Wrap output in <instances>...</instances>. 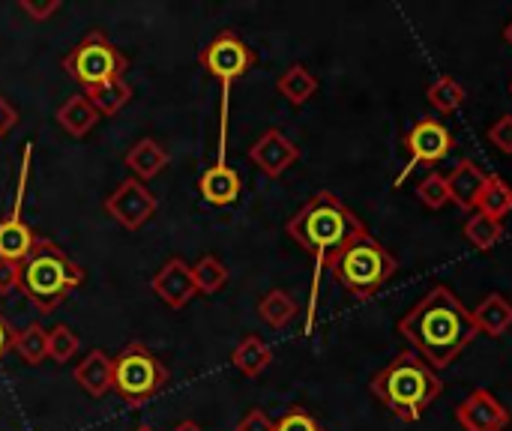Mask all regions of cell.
<instances>
[{
  "label": "cell",
  "instance_id": "2e32d148",
  "mask_svg": "<svg viewBox=\"0 0 512 431\" xmlns=\"http://www.w3.org/2000/svg\"><path fill=\"white\" fill-rule=\"evenodd\" d=\"M75 381L90 399H102L114 387V357H108L102 348H93L78 366H75Z\"/></svg>",
  "mask_w": 512,
  "mask_h": 431
},
{
  "label": "cell",
  "instance_id": "74e56055",
  "mask_svg": "<svg viewBox=\"0 0 512 431\" xmlns=\"http://www.w3.org/2000/svg\"><path fill=\"white\" fill-rule=\"evenodd\" d=\"M15 333H18V330H15V327L0 315V363H3V357L12 351V345H15Z\"/></svg>",
  "mask_w": 512,
  "mask_h": 431
},
{
  "label": "cell",
  "instance_id": "6da1fadb",
  "mask_svg": "<svg viewBox=\"0 0 512 431\" xmlns=\"http://www.w3.org/2000/svg\"><path fill=\"white\" fill-rule=\"evenodd\" d=\"M399 336H405L411 351H417L435 372H441L450 369L480 333L471 309L456 291L450 285H432L429 294L402 315Z\"/></svg>",
  "mask_w": 512,
  "mask_h": 431
},
{
  "label": "cell",
  "instance_id": "5bb4252c",
  "mask_svg": "<svg viewBox=\"0 0 512 431\" xmlns=\"http://www.w3.org/2000/svg\"><path fill=\"white\" fill-rule=\"evenodd\" d=\"M456 423L465 431H504L510 426V411L495 393L480 387L456 408Z\"/></svg>",
  "mask_w": 512,
  "mask_h": 431
},
{
  "label": "cell",
  "instance_id": "e0dca14e",
  "mask_svg": "<svg viewBox=\"0 0 512 431\" xmlns=\"http://www.w3.org/2000/svg\"><path fill=\"white\" fill-rule=\"evenodd\" d=\"M198 192L204 195V201H207V204L228 207V204H234V201L240 198V192H243V180H240V174H237L231 165H225V162L219 159L213 168H207V171L201 174V180H198Z\"/></svg>",
  "mask_w": 512,
  "mask_h": 431
},
{
  "label": "cell",
  "instance_id": "4dcf8cb0",
  "mask_svg": "<svg viewBox=\"0 0 512 431\" xmlns=\"http://www.w3.org/2000/svg\"><path fill=\"white\" fill-rule=\"evenodd\" d=\"M417 198L420 204H426L429 210H441L450 204V186H447V177L441 171H429L420 186H417Z\"/></svg>",
  "mask_w": 512,
  "mask_h": 431
},
{
  "label": "cell",
  "instance_id": "5b68a950",
  "mask_svg": "<svg viewBox=\"0 0 512 431\" xmlns=\"http://www.w3.org/2000/svg\"><path fill=\"white\" fill-rule=\"evenodd\" d=\"M333 273V279L357 300H372L399 270V261L384 249V243L378 237L369 234V228L363 234H357L327 267Z\"/></svg>",
  "mask_w": 512,
  "mask_h": 431
},
{
  "label": "cell",
  "instance_id": "9a60e30c",
  "mask_svg": "<svg viewBox=\"0 0 512 431\" xmlns=\"http://www.w3.org/2000/svg\"><path fill=\"white\" fill-rule=\"evenodd\" d=\"M489 174L474 162V159H459L456 168L447 174V186H450V201L459 204L465 213H474L477 198L486 186Z\"/></svg>",
  "mask_w": 512,
  "mask_h": 431
},
{
  "label": "cell",
  "instance_id": "4316f807",
  "mask_svg": "<svg viewBox=\"0 0 512 431\" xmlns=\"http://www.w3.org/2000/svg\"><path fill=\"white\" fill-rule=\"evenodd\" d=\"M462 234H465V240H468L474 249L489 252L492 246H498V243L504 240V222H498V219L483 216L480 210H474V213H468Z\"/></svg>",
  "mask_w": 512,
  "mask_h": 431
},
{
  "label": "cell",
  "instance_id": "d6a6232c",
  "mask_svg": "<svg viewBox=\"0 0 512 431\" xmlns=\"http://www.w3.org/2000/svg\"><path fill=\"white\" fill-rule=\"evenodd\" d=\"M489 141L501 150V153H512V114H501L492 126H489Z\"/></svg>",
  "mask_w": 512,
  "mask_h": 431
},
{
  "label": "cell",
  "instance_id": "f1b7e54d",
  "mask_svg": "<svg viewBox=\"0 0 512 431\" xmlns=\"http://www.w3.org/2000/svg\"><path fill=\"white\" fill-rule=\"evenodd\" d=\"M12 351L27 363V366H39L48 360V330L42 324H27L24 330L15 333V345Z\"/></svg>",
  "mask_w": 512,
  "mask_h": 431
},
{
  "label": "cell",
  "instance_id": "8fae6325",
  "mask_svg": "<svg viewBox=\"0 0 512 431\" xmlns=\"http://www.w3.org/2000/svg\"><path fill=\"white\" fill-rule=\"evenodd\" d=\"M156 210H159L156 195L147 189V183H141V180H135V177L123 180V183L105 198V213H108L120 228H126V231L144 228V225L156 216Z\"/></svg>",
  "mask_w": 512,
  "mask_h": 431
},
{
  "label": "cell",
  "instance_id": "1f68e13d",
  "mask_svg": "<svg viewBox=\"0 0 512 431\" xmlns=\"http://www.w3.org/2000/svg\"><path fill=\"white\" fill-rule=\"evenodd\" d=\"M276 431H324L321 423L306 411V408H291L279 423H276Z\"/></svg>",
  "mask_w": 512,
  "mask_h": 431
},
{
  "label": "cell",
  "instance_id": "60d3db41",
  "mask_svg": "<svg viewBox=\"0 0 512 431\" xmlns=\"http://www.w3.org/2000/svg\"><path fill=\"white\" fill-rule=\"evenodd\" d=\"M135 431H153V426H138Z\"/></svg>",
  "mask_w": 512,
  "mask_h": 431
},
{
  "label": "cell",
  "instance_id": "e575fe53",
  "mask_svg": "<svg viewBox=\"0 0 512 431\" xmlns=\"http://www.w3.org/2000/svg\"><path fill=\"white\" fill-rule=\"evenodd\" d=\"M234 431H276V423H273L261 408H252V411L243 414V420L237 423V429Z\"/></svg>",
  "mask_w": 512,
  "mask_h": 431
},
{
  "label": "cell",
  "instance_id": "ac0fdd59",
  "mask_svg": "<svg viewBox=\"0 0 512 431\" xmlns=\"http://www.w3.org/2000/svg\"><path fill=\"white\" fill-rule=\"evenodd\" d=\"M123 162H126V168L135 174V180L147 183V180L159 177V174L168 168L171 156H168V150H165L156 138H141V141H135V144L126 150Z\"/></svg>",
  "mask_w": 512,
  "mask_h": 431
},
{
  "label": "cell",
  "instance_id": "277c9868",
  "mask_svg": "<svg viewBox=\"0 0 512 431\" xmlns=\"http://www.w3.org/2000/svg\"><path fill=\"white\" fill-rule=\"evenodd\" d=\"M84 270L57 243L39 237L33 252L21 261L18 291L42 312L51 315L75 288H81Z\"/></svg>",
  "mask_w": 512,
  "mask_h": 431
},
{
  "label": "cell",
  "instance_id": "ffe728a7",
  "mask_svg": "<svg viewBox=\"0 0 512 431\" xmlns=\"http://www.w3.org/2000/svg\"><path fill=\"white\" fill-rule=\"evenodd\" d=\"M54 120H57V126H60L66 135L84 138V135L99 123V114H96V108L90 105V99H87L84 93H78V96H69V99L54 111Z\"/></svg>",
  "mask_w": 512,
  "mask_h": 431
},
{
  "label": "cell",
  "instance_id": "7a4b0ae2",
  "mask_svg": "<svg viewBox=\"0 0 512 431\" xmlns=\"http://www.w3.org/2000/svg\"><path fill=\"white\" fill-rule=\"evenodd\" d=\"M285 231L291 234V240L306 249L315 258V282H312V300H309V321H306V333L312 330L315 321V306H318V279L321 270L333 264V258L357 237L366 231V225L360 222V216L342 204L333 192H315L285 225Z\"/></svg>",
  "mask_w": 512,
  "mask_h": 431
},
{
  "label": "cell",
  "instance_id": "ab89813d",
  "mask_svg": "<svg viewBox=\"0 0 512 431\" xmlns=\"http://www.w3.org/2000/svg\"><path fill=\"white\" fill-rule=\"evenodd\" d=\"M504 42H507V45L512 48V21L507 24V27H504Z\"/></svg>",
  "mask_w": 512,
  "mask_h": 431
},
{
  "label": "cell",
  "instance_id": "44dd1931",
  "mask_svg": "<svg viewBox=\"0 0 512 431\" xmlns=\"http://www.w3.org/2000/svg\"><path fill=\"white\" fill-rule=\"evenodd\" d=\"M270 363H273V351L258 336H246L231 354V366L246 378H261L270 369Z\"/></svg>",
  "mask_w": 512,
  "mask_h": 431
},
{
  "label": "cell",
  "instance_id": "7c38bea8",
  "mask_svg": "<svg viewBox=\"0 0 512 431\" xmlns=\"http://www.w3.org/2000/svg\"><path fill=\"white\" fill-rule=\"evenodd\" d=\"M153 294L168 306V309H183L192 303V297L198 294L195 288V276H192V264L183 261L180 255H171L150 279Z\"/></svg>",
  "mask_w": 512,
  "mask_h": 431
},
{
  "label": "cell",
  "instance_id": "ba28073f",
  "mask_svg": "<svg viewBox=\"0 0 512 431\" xmlns=\"http://www.w3.org/2000/svg\"><path fill=\"white\" fill-rule=\"evenodd\" d=\"M198 63H201V69L207 75L219 78L222 87L228 90V84L234 78L246 75L258 63V57H255V51L234 30H222L207 48L198 51Z\"/></svg>",
  "mask_w": 512,
  "mask_h": 431
},
{
  "label": "cell",
  "instance_id": "9c48e42d",
  "mask_svg": "<svg viewBox=\"0 0 512 431\" xmlns=\"http://www.w3.org/2000/svg\"><path fill=\"white\" fill-rule=\"evenodd\" d=\"M456 147L453 132L432 117H420L411 132L405 135V150H408V165L402 168V174L396 177V186H402L408 180V174L420 165H438L441 159H447Z\"/></svg>",
  "mask_w": 512,
  "mask_h": 431
},
{
  "label": "cell",
  "instance_id": "d4e9b609",
  "mask_svg": "<svg viewBox=\"0 0 512 431\" xmlns=\"http://www.w3.org/2000/svg\"><path fill=\"white\" fill-rule=\"evenodd\" d=\"M474 210H480L483 216H492V219L504 222V219L512 213L510 183H507L504 177H498V174H489V180H486V186H483V192H480V198H477V207H474Z\"/></svg>",
  "mask_w": 512,
  "mask_h": 431
},
{
  "label": "cell",
  "instance_id": "b9f144b4",
  "mask_svg": "<svg viewBox=\"0 0 512 431\" xmlns=\"http://www.w3.org/2000/svg\"><path fill=\"white\" fill-rule=\"evenodd\" d=\"M510 93H512V81H510Z\"/></svg>",
  "mask_w": 512,
  "mask_h": 431
},
{
  "label": "cell",
  "instance_id": "7402d4cb",
  "mask_svg": "<svg viewBox=\"0 0 512 431\" xmlns=\"http://www.w3.org/2000/svg\"><path fill=\"white\" fill-rule=\"evenodd\" d=\"M276 90H279L294 108H300V105H306V102L318 93V78H315V72H309V66L294 63V66H288V69L276 78Z\"/></svg>",
  "mask_w": 512,
  "mask_h": 431
},
{
  "label": "cell",
  "instance_id": "52a82bcc",
  "mask_svg": "<svg viewBox=\"0 0 512 431\" xmlns=\"http://www.w3.org/2000/svg\"><path fill=\"white\" fill-rule=\"evenodd\" d=\"M129 69V57L102 33V30H90L66 57H63V72L78 81L84 90L123 78V72Z\"/></svg>",
  "mask_w": 512,
  "mask_h": 431
},
{
  "label": "cell",
  "instance_id": "cb8c5ba5",
  "mask_svg": "<svg viewBox=\"0 0 512 431\" xmlns=\"http://www.w3.org/2000/svg\"><path fill=\"white\" fill-rule=\"evenodd\" d=\"M84 96L90 99V105L96 108V114L102 117H111L117 114L120 108H126L132 102V87L123 81V78H114V81H105V84H96V87H87Z\"/></svg>",
  "mask_w": 512,
  "mask_h": 431
},
{
  "label": "cell",
  "instance_id": "484cf974",
  "mask_svg": "<svg viewBox=\"0 0 512 431\" xmlns=\"http://www.w3.org/2000/svg\"><path fill=\"white\" fill-rule=\"evenodd\" d=\"M426 99H429V105H432L438 114H453V111H459V108L468 102V90H465V84H462L459 78L441 75V78H435V81L429 84Z\"/></svg>",
  "mask_w": 512,
  "mask_h": 431
},
{
  "label": "cell",
  "instance_id": "f35d334b",
  "mask_svg": "<svg viewBox=\"0 0 512 431\" xmlns=\"http://www.w3.org/2000/svg\"><path fill=\"white\" fill-rule=\"evenodd\" d=\"M171 431H204L198 423H192V420H183V423H177Z\"/></svg>",
  "mask_w": 512,
  "mask_h": 431
},
{
  "label": "cell",
  "instance_id": "836d02e7",
  "mask_svg": "<svg viewBox=\"0 0 512 431\" xmlns=\"http://www.w3.org/2000/svg\"><path fill=\"white\" fill-rule=\"evenodd\" d=\"M18 9L33 18V21H48L54 12H60V0H45V3H36V0H18Z\"/></svg>",
  "mask_w": 512,
  "mask_h": 431
},
{
  "label": "cell",
  "instance_id": "d6986e66",
  "mask_svg": "<svg viewBox=\"0 0 512 431\" xmlns=\"http://www.w3.org/2000/svg\"><path fill=\"white\" fill-rule=\"evenodd\" d=\"M471 315H474L477 333L492 336V339H501V336L512 327V303L504 294H489V297H483L480 306L471 309Z\"/></svg>",
  "mask_w": 512,
  "mask_h": 431
},
{
  "label": "cell",
  "instance_id": "603a6c76",
  "mask_svg": "<svg viewBox=\"0 0 512 431\" xmlns=\"http://www.w3.org/2000/svg\"><path fill=\"white\" fill-rule=\"evenodd\" d=\"M297 315H300L297 300H294L288 291H282V288L267 291V294L261 297V303H258V318H261L267 327H273V330H285Z\"/></svg>",
  "mask_w": 512,
  "mask_h": 431
},
{
  "label": "cell",
  "instance_id": "d590c367",
  "mask_svg": "<svg viewBox=\"0 0 512 431\" xmlns=\"http://www.w3.org/2000/svg\"><path fill=\"white\" fill-rule=\"evenodd\" d=\"M18 120H21V117H18V108H15V105L0 93V141H6V138H9V132L18 126Z\"/></svg>",
  "mask_w": 512,
  "mask_h": 431
},
{
  "label": "cell",
  "instance_id": "30bf717a",
  "mask_svg": "<svg viewBox=\"0 0 512 431\" xmlns=\"http://www.w3.org/2000/svg\"><path fill=\"white\" fill-rule=\"evenodd\" d=\"M30 156H33V144H24V162H21V177H18V195H15V204L9 210V216L0 222V261H12V264H21L39 234L21 219V204H24V189H27V177H30Z\"/></svg>",
  "mask_w": 512,
  "mask_h": 431
},
{
  "label": "cell",
  "instance_id": "8d00e7d4",
  "mask_svg": "<svg viewBox=\"0 0 512 431\" xmlns=\"http://www.w3.org/2000/svg\"><path fill=\"white\" fill-rule=\"evenodd\" d=\"M18 276H21V264L0 261V297L18 291Z\"/></svg>",
  "mask_w": 512,
  "mask_h": 431
},
{
  "label": "cell",
  "instance_id": "8992f818",
  "mask_svg": "<svg viewBox=\"0 0 512 431\" xmlns=\"http://www.w3.org/2000/svg\"><path fill=\"white\" fill-rule=\"evenodd\" d=\"M171 381L168 366L141 342H129L120 357H114V393L129 405L141 408L153 396H159Z\"/></svg>",
  "mask_w": 512,
  "mask_h": 431
},
{
  "label": "cell",
  "instance_id": "83f0119b",
  "mask_svg": "<svg viewBox=\"0 0 512 431\" xmlns=\"http://www.w3.org/2000/svg\"><path fill=\"white\" fill-rule=\"evenodd\" d=\"M192 276H195L198 294H204V297H216V294L228 285V279H231L228 267H225L216 255H201V258L192 264Z\"/></svg>",
  "mask_w": 512,
  "mask_h": 431
},
{
  "label": "cell",
  "instance_id": "f546056e",
  "mask_svg": "<svg viewBox=\"0 0 512 431\" xmlns=\"http://www.w3.org/2000/svg\"><path fill=\"white\" fill-rule=\"evenodd\" d=\"M78 348H81V339H78L66 324H57L54 330H48V357H51L57 366L75 360Z\"/></svg>",
  "mask_w": 512,
  "mask_h": 431
},
{
  "label": "cell",
  "instance_id": "3957f363",
  "mask_svg": "<svg viewBox=\"0 0 512 431\" xmlns=\"http://www.w3.org/2000/svg\"><path fill=\"white\" fill-rule=\"evenodd\" d=\"M369 393L399 420L417 423L426 408L444 393L441 375L417 354V351H399L369 384Z\"/></svg>",
  "mask_w": 512,
  "mask_h": 431
},
{
  "label": "cell",
  "instance_id": "4fadbf2b",
  "mask_svg": "<svg viewBox=\"0 0 512 431\" xmlns=\"http://www.w3.org/2000/svg\"><path fill=\"white\" fill-rule=\"evenodd\" d=\"M249 159H252V165H255L264 177L276 180V177H282V174L300 159V144L291 141L282 129H267V132L249 147Z\"/></svg>",
  "mask_w": 512,
  "mask_h": 431
}]
</instances>
